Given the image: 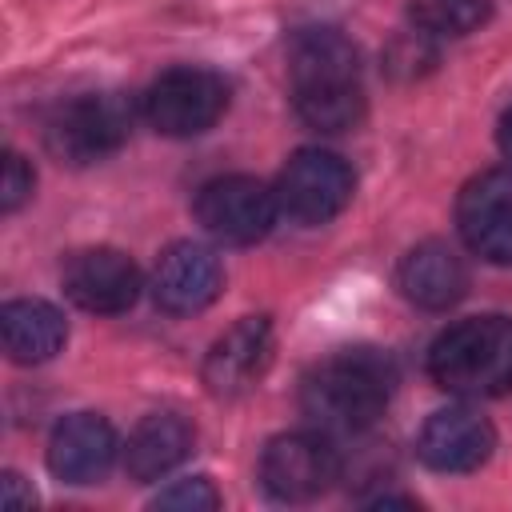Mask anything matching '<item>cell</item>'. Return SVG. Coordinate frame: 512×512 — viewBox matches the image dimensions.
<instances>
[{"label":"cell","mask_w":512,"mask_h":512,"mask_svg":"<svg viewBox=\"0 0 512 512\" xmlns=\"http://www.w3.org/2000/svg\"><path fill=\"white\" fill-rule=\"evenodd\" d=\"M288 80H292V104L308 128L344 132L360 124L364 116L360 56L340 32L332 28L304 32L288 52Z\"/></svg>","instance_id":"obj_1"},{"label":"cell","mask_w":512,"mask_h":512,"mask_svg":"<svg viewBox=\"0 0 512 512\" xmlns=\"http://www.w3.org/2000/svg\"><path fill=\"white\" fill-rule=\"evenodd\" d=\"M392 396V364L372 348H344L320 360L300 384V408L320 432H364Z\"/></svg>","instance_id":"obj_2"},{"label":"cell","mask_w":512,"mask_h":512,"mask_svg":"<svg viewBox=\"0 0 512 512\" xmlns=\"http://www.w3.org/2000/svg\"><path fill=\"white\" fill-rule=\"evenodd\" d=\"M428 372L444 392L480 400L512 388V320L472 316L440 332L428 352Z\"/></svg>","instance_id":"obj_3"},{"label":"cell","mask_w":512,"mask_h":512,"mask_svg":"<svg viewBox=\"0 0 512 512\" xmlns=\"http://www.w3.org/2000/svg\"><path fill=\"white\" fill-rule=\"evenodd\" d=\"M132 128V112L112 92H88L68 104H60L44 124V144L60 164L84 168L96 160H108Z\"/></svg>","instance_id":"obj_4"},{"label":"cell","mask_w":512,"mask_h":512,"mask_svg":"<svg viewBox=\"0 0 512 512\" xmlns=\"http://www.w3.org/2000/svg\"><path fill=\"white\" fill-rule=\"evenodd\" d=\"M352 168L336 156V152H320V148H300L280 180H276V204L288 220L316 228L328 224L332 216L344 212V204L352 200Z\"/></svg>","instance_id":"obj_5"},{"label":"cell","mask_w":512,"mask_h":512,"mask_svg":"<svg viewBox=\"0 0 512 512\" xmlns=\"http://www.w3.org/2000/svg\"><path fill=\"white\" fill-rule=\"evenodd\" d=\"M228 108L224 76L208 68H172L144 92V116L164 136H200Z\"/></svg>","instance_id":"obj_6"},{"label":"cell","mask_w":512,"mask_h":512,"mask_svg":"<svg viewBox=\"0 0 512 512\" xmlns=\"http://www.w3.org/2000/svg\"><path fill=\"white\" fill-rule=\"evenodd\" d=\"M340 476V456L316 432H284L260 456V484L284 504H304L328 492Z\"/></svg>","instance_id":"obj_7"},{"label":"cell","mask_w":512,"mask_h":512,"mask_svg":"<svg viewBox=\"0 0 512 512\" xmlns=\"http://www.w3.org/2000/svg\"><path fill=\"white\" fill-rule=\"evenodd\" d=\"M280 204L276 192L252 176H220L208 180L196 196V220L204 224L208 236L224 244H256L268 236Z\"/></svg>","instance_id":"obj_8"},{"label":"cell","mask_w":512,"mask_h":512,"mask_svg":"<svg viewBox=\"0 0 512 512\" xmlns=\"http://www.w3.org/2000/svg\"><path fill=\"white\" fill-rule=\"evenodd\" d=\"M64 296L96 316L128 312L140 296V268L120 248H80L64 260L60 272Z\"/></svg>","instance_id":"obj_9"},{"label":"cell","mask_w":512,"mask_h":512,"mask_svg":"<svg viewBox=\"0 0 512 512\" xmlns=\"http://www.w3.org/2000/svg\"><path fill=\"white\" fill-rule=\"evenodd\" d=\"M456 224L476 256L492 264H512V164L464 184Z\"/></svg>","instance_id":"obj_10"},{"label":"cell","mask_w":512,"mask_h":512,"mask_svg":"<svg viewBox=\"0 0 512 512\" xmlns=\"http://www.w3.org/2000/svg\"><path fill=\"white\" fill-rule=\"evenodd\" d=\"M220 284V260L212 256V248L192 240L172 244L152 268V300L172 316H192L208 308L220 296Z\"/></svg>","instance_id":"obj_11"},{"label":"cell","mask_w":512,"mask_h":512,"mask_svg":"<svg viewBox=\"0 0 512 512\" xmlns=\"http://www.w3.org/2000/svg\"><path fill=\"white\" fill-rule=\"evenodd\" d=\"M268 360H272V320L244 316L208 348L204 384L212 396H240L264 376Z\"/></svg>","instance_id":"obj_12"},{"label":"cell","mask_w":512,"mask_h":512,"mask_svg":"<svg viewBox=\"0 0 512 512\" xmlns=\"http://www.w3.org/2000/svg\"><path fill=\"white\" fill-rule=\"evenodd\" d=\"M492 448H496V432L472 408L432 412L416 440L420 460L436 472H472L492 456Z\"/></svg>","instance_id":"obj_13"},{"label":"cell","mask_w":512,"mask_h":512,"mask_svg":"<svg viewBox=\"0 0 512 512\" xmlns=\"http://www.w3.org/2000/svg\"><path fill=\"white\" fill-rule=\"evenodd\" d=\"M116 460V432L96 412H72L48 440V468L64 484H96Z\"/></svg>","instance_id":"obj_14"},{"label":"cell","mask_w":512,"mask_h":512,"mask_svg":"<svg viewBox=\"0 0 512 512\" xmlns=\"http://www.w3.org/2000/svg\"><path fill=\"white\" fill-rule=\"evenodd\" d=\"M400 292L416 304V308H428V312H440V308H452L464 288H468V268L464 260L456 256V248L440 244V240H424L416 244L404 260H400Z\"/></svg>","instance_id":"obj_15"},{"label":"cell","mask_w":512,"mask_h":512,"mask_svg":"<svg viewBox=\"0 0 512 512\" xmlns=\"http://www.w3.org/2000/svg\"><path fill=\"white\" fill-rule=\"evenodd\" d=\"M192 424L176 412H152L144 416L128 444H124V472L136 480V484H152L160 476H168L188 452H192Z\"/></svg>","instance_id":"obj_16"},{"label":"cell","mask_w":512,"mask_h":512,"mask_svg":"<svg viewBox=\"0 0 512 512\" xmlns=\"http://www.w3.org/2000/svg\"><path fill=\"white\" fill-rule=\"evenodd\" d=\"M0 340L8 360L44 364L64 348L68 324L48 300H8L0 308Z\"/></svg>","instance_id":"obj_17"},{"label":"cell","mask_w":512,"mask_h":512,"mask_svg":"<svg viewBox=\"0 0 512 512\" xmlns=\"http://www.w3.org/2000/svg\"><path fill=\"white\" fill-rule=\"evenodd\" d=\"M492 16L488 0H412L408 20L424 36H468Z\"/></svg>","instance_id":"obj_18"},{"label":"cell","mask_w":512,"mask_h":512,"mask_svg":"<svg viewBox=\"0 0 512 512\" xmlns=\"http://www.w3.org/2000/svg\"><path fill=\"white\" fill-rule=\"evenodd\" d=\"M152 504L156 508H180V512H212V508H220V492L212 488L208 476H188V480L168 484Z\"/></svg>","instance_id":"obj_19"},{"label":"cell","mask_w":512,"mask_h":512,"mask_svg":"<svg viewBox=\"0 0 512 512\" xmlns=\"http://www.w3.org/2000/svg\"><path fill=\"white\" fill-rule=\"evenodd\" d=\"M32 164L20 156V152H8L4 156V176H0V212H16L28 196H32Z\"/></svg>","instance_id":"obj_20"},{"label":"cell","mask_w":512,"mask_h":512,"mask_svg":"<svg viewBox=\"0 0 512 512\" xmlns=\"http://www.w3.org/2000/svg\"><path fill=\"white\" fill-rule=\"evenodd\" d=\"M4 504H8V508H32V504H36L32 488H24L16 472H4Z\"/></svg>","instance_id":"obj_21"},{"label":"cell","mask_w":512,"mask_h":512,"mask_svg":"<svg viewBox=\"0 0 512 512\" xmlns=\"http://www.w3.org/2000/svg\"><path fill=\"white\" fill-rule=\"evenodd\" d=\"M496 140H500V152H504L508 164H512V108L500 116V132H496Z\"/></svg>","instance_id":"obj_22"}]
</instances>
